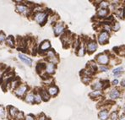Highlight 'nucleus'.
<instances>
[{
  "label": "nucleus",
  "instance_id": "1",
  "mask_svg": "<svg viewBox=\"0 0 125 120\" xmlns=\"http://www.w3.org/2000/svg\"><path fill=\"white\" fill-rule=\"evenodd\" d=\"M35 20H36L37 23H39L40 25H43L45 24V22L47 21V14L45 12H37L35 14Z\"/></svg>",
  "mask_w": 125,
  "mask_h": 120
},
{
  "label": "nucleus",
  "instance_id": "2",
  "mask_svg": "<svg viewBox=\"0 0 125 120\" xmlns=\"http://www.w3.org/2000/svg\"><path fill=\"white\" fill-rule=\"evenodd\" d=\"M96 62L98 63L99 64H101V65H102V66H106V64L109 63V60H110V58H109V56H108L106 53H101V54H99V55H97L96 56Z\"/></svg>",
  "mask_w": 125,
  "mask_h": 120
},
{
  "label": "nucleus",
  "instance_id": "3",
  "mask_svg": "<svg viewBox=\"0 0 125 120\" xmlns=\"http://www.w3.org/2000/svg\"><path fill=\"white\" fill-rule=\"evenodd\" d=\"M108 39H109V33L107 31H104L99 34L98 36V42L100 44H105L106 42H107Z\"/></svg>",
  "mask_w": 125,
  "mask_h": 120
},
{
  "label": "nucleus",
  "instance_id": "4",
  "mask_svg": "<svg viewBox=\"0 0 125 120\" xmlns=\"http://www.w3.org/2000/svg\"><path fill=\"white\" fill-rule=\"evenodd\" d=\"M27 90H28V87H27L26 86H25V85H21V86H19L15 89L14 93H15V95L17 96V97H21L25 95V92L27 91Z\"/></svg>",
  "mask_w": 125,
  "mask_h": 120
},
{
  "label": "nucleus",
  "instance_id": "5",
  "mask_svg": "<svg viewBox=\"0 0 125 120\" xmlns=\"http://www.w3.org/2000/svg\"><path fill=\"white\" fill-rule=\"evenodd\" d=\"M64 30H65V27H64L62 23H57L56 25H54V27H53L54 34H55V36H57L61 35L64 31Z\"/></svg>",
  "mask_w": 125,
  "mask_h": 120
},
{
  "label": "nucleus",
  "instance_id": "6",
  "mask_svg": "<svg viewBox=\"0 0 125 120\" xmlns=\"http://www.w3.org/2000/svg\"><path fill=\"white\" fill-rule=\"evenodd\" d=\"M51 47V44L49 41H43L41 43L39 47V51L41 53H47L49 51V48Z\"/></svg>",
  "mask_w": 125,
  "mask_h": 120
},
{
  "label": "nucleus",
  "instance_id": "7",
  "mask_svg": "<svg viewBox=\"0 0 125 120\" xmlns=\"http://www.w3.org/2000/svg\"><path fill=\"white\" fill-rule=\"evenodd\" d=\"M86 49H87L88 53H94V52L97 49V43L95 42V41H90V42L87 43Z\"/></svg>",
  "mask_w": 125,
  "mask_h": 120
},
{
  "label": "nucleus",
  "instance_id": "8",
  "mask_svg": "<svg viewBox=\"0 0 125 120\" xmlns=\"http://www.w3.org/2000/svg\"><path fill=\"white\" fill-rule=\"evenodd\" d=\"M16 10H17V11L19 13L25 14V15H27V14H29V10H30L28 9V7H26L25 5H23V4L17 5V7H16Z\"/></svg>",
  "mask_w": 125,
  "mask_h": 120
},
{
  "label": "nucleus",
  "instance_id": "9",
  "mask_svg": "<svg viewBox=\"0 0 125 120\" xmlns=\"http://www.w3.org/2000/svg\"><path fill=\"white\" fill-rule=\"evenodd\" d=\"M47 93L49 94V96H52V97H54V96H56L57 94L58 93V88L55 86H51L47 88Z\"/></svg>",
  "mask_w": 125,
  "mask_h": 120
},
{
  "label": "nucleus",
  "instance_id": "10",
  "mask_svg": "<svg viewBox=\"0 0 125 120\" xmlns=\"http://www.w3.org/2000/svg\"><path fill=\"white\" fill-rule=\"evenodd\" d=\"M45 70H46V73L48 74V75H52L55 72V65L51 63H48V64H46V68H45Z\"/></svg>",
  "mask_w": 125,
  "mask_h": 120
},
{
  "label": "nucleus",
  "instance_id": "11",
  "mask_svg": "<svg viewBox=\"0 0 125 120\" xmlns=\"http://www.w3.org/2000/svg\"><path fill=\"white\" fill-rule=\"evenodd\" d=\"M119 96H120V91L117 89H113L109 93V97L112 100H115V99L118 98Z\"/></svg>",
  "mask_w": 125,
  "mask_h": 120
},
{
  "label": "nucleus",
  "instance_id": "12",
  "mask_svg": "<svg viewBox=\"0 0 125 120\" xmlns=\"http://www.w3.org/2000/svg\"><path fill=\"white\" fill-rule=\"evenodd\" d=\"M19 58L20 59H21V61H23L25 64H28V65H31V64H32V60L30 58H28V57H26L25 54H22V53H20L19 54Z\"/></svg>",
  "mask_w": 125,
  "mask_h": 120
},
{
  "label": "nucleus",
  "instance_id": "13",
  "mask_svg": "<svg viewBox=\"0 0 125 120\" xmlns=\"http://www.w3.org/2000/svg\"><path fill=\"white\" fill-rule=\"evenodd\" d=\"M98 117L101 120H106L108 119V117H109L107 110H102L98 113Z\"/></svg>",
  "mask_w": 125,
  "mask_h": 120
},
{
  "label": "nucleus",
  "instance_id": "14",
  "mask_svg": "<svg viewBox=\"0 0 125 120\" xmlns=\"http://www.w3.org/2000/svg\"><path fill=\"white\" fill-rule=\"evenodd\" d=\"M25 100L28 103H34L35 102V94L32 93V92L28 93L26 96H25Z\"/></svg>",
  "mask_w": 125,
  "mask_h": 120
},
{
  "label": "nucleus",
  "instance_id": "15",
  "mask_svg": "<svg viewBox=\"0 0 125 120\" xmlns=\"http://www.w3.org/2000/svg\"><path fill=\"white\" fill-rule=\"evenodd\" d=\"M108 14V10L107 9H100L97 11V16L101 18H104L106 17Z\"/></svg>",
  "mask_w": 125,
  "mask_h": 120
},
{
  "label": "nucleus",
  "instance_id": "16",
  "mask_svg": "<svg viewBox=\"0 0 125 120\" xmlns=\"http://www.w3.org/2000/svg\"><path fill=\"white\" fill-rule=\"evenodd\" d=\"M92 88L95 90H101L102 89L104 88V82H102V81H98V82L95 83V84L92 86Z\"/></svg>",
  "mask_w": 125,
  "mask_h": 120
},
{
  "label": "nucleus",
  "instance_id": "17",
  "mask_svg": "<svg viewBox=\"0 0 125 120\" xmlns=\"http://www.w3.org/2000/svg\"><path fill=\"white\" fill-rule=\"evenodd\" d=\"M18 112H18L17 108H14V107H10L9 108V114H10L11 118H15Z\"/></svg>",
  "mask_w": 125,
  "mask_h": 120
},
{
  "label": "nucleus",
  "instance_id": "18",
  "mask_svg": "<svg viewBox=\"0 0 125 120\" xmlns=\"http://www.w3.org/2000/svg\"><path fill=\"white\" fill-rule=\"evenodd\" d=\"M40 95H41L42 97V100L47 101L49 100V98H50V96H49V94L47 93V90H42L41 92H40Z\"/></svg>",
  "mask_w": 125,
  "mask_h": 120
},
{
  "label": "nucleus",
  "instance_id": "19",
  "mask_svg": "<svg viewBox=\"0 0 125 120\" xmlns=\"http://www.w3.org/2000/svg\"><path fill=\"white\" fill-rule=\"evenodd\" d=\"M102 96V91L101 90H94L91 93H90V97L91 98H97V97Z\"/></svg>",
  "mask_w": 125,
  "mask_h": 120
},
{
  "label": "nucleus",
  "instance_id": "20",
  "mask_svg": "<svg viewBox=\"0 0 125 120\" xmlns=\"http://www.w3.org/2000/svg\"><path fill=\"white\" fill-rule=\"evenodd\" d=\"M6 43H7V45H9L10 47H14V37H13L12 36H9V37L6 39Z\"/></svg>",
  "mask_w": 125,
  "mask_h": 120
},
{
  "label": "nucleus",
  "instance_id": "21",
  "mask_svg": "<svg viewBox=\"0 0 125 120\" xmlns=\"http://www.w3.org/2000/svg\"><path fill=\"white\" fill-rule=\"evenodd\" d=\"M123 67H118V68H117V69H115L113 71V75H116V76H118V75H121V73L123 72Z\"/></svg>",
  "mask_w": 125,
  "mask_h": 120
},
{
  "label": "nucleus",
  "instance_id": "22",
  "mask_svg": "<svg viewBox=\"0 0 125 120\" xmlns=\"http://www.w3.org/2000/svg\"><path fill=\"white\" fill-rule=\"evenodd\" d=\"M84 53H85V51H84V48L83 46H81V47H79L78 49V52H77V54H78V56L80 57H82L84 55Z\"/></svg>",
  "mask_w": 125,
  "mask_h": 120
},
{
  "label": "nucleus",
  "instance_id": "23",
  "mask_svg": "<svg viewBox=\"0 0 125 120\" xmlns=\"http://www.w3.org/2000/svg\"><path fill=\"white\" fill-rule=\"evenodd\" d=\"M109 6V3L106 1H102L99 3V7L100 9H107V7Z\"/></svg>",
  "mask_w": 125,
  "mask_h": 120
},
{
  "label": "nucleus",
  "instance_id": "24",
  "mask_svg": "<svg viewBox=\"0 0 125 120\" xmlns=\"http://www.w3.org/2000/svg\"><path fill=\"white\" fill-rule=\"evenodd\" d=\"M20 81L18 80H14V81H12V82H10V85H11V88L12 89H14L15 90L16 88L18 87V86H20Z\"/></svg>",
  "mask_w": 125,
  "mask_h": 120
},
{
  "label": "nucleus",
  "instance_id": "25",
  "mask_svg": "<svg viewBox=\"0 0 125 120\" xmlns=\"http://www.w3.org/2000/svg\"><path fill=\"white\" fill-rule=\"evenodd\" d=\"M117 118H118V112L117 111H113L111 113V116H110V119L112 120H117Z\"/></svg>",
  "mask_w": 125,
  "mask_h": 120
},
{
  "label": "nucleus",
  "instance_id": "26",
  "mask_svg": "<svg viewBox=\"0 0 125 120\" xmlns=\"http://www.w3.org/2000/svg\"><path fill=\"white\" fill-rule=\"evenodd\" d=\"M42 101V97L40 95V93H36L35 94V102L40 103Z\"/></svg>",
  "mask_w": 125,
  "mask_h": 120
},
{
  "label": "nucleus",
  "instance_id": "27",
  "mask_svg": "<svg viewBox=\"0 0 125 120\" xmlns=\"http://www.w3.org/2000/svg\"><path fill=\"white\" fill-rule=\"evenodd\" d=\"M119 28H120V25H119L117 22H114V23H113V25H112V29H113V31H118Z\"/></svg>",
  "mask_w": 125,
  "mask_h": 120
},
{
  "label": "nucleus",
  "instance_id": "28",
  "mask_svg": "<svg viewBox=\"0 0 125 120\" xmlns=\"http://www.w3.org/2000/svg\"><path fill=\"white\" fill-rule=\"evenodd\" d=\"M5 117V110L3 106H0V118L1 119H4Z\"/></svg>",
  "mask_w": 125,
  "mask_h": 120
},
{
  "label": "nucleus",
  "instance_id": "29",
  "mask_svg": "<svg viewBox=\"0 0 125 120\" xmlns=\"http://www.w3.org/2000/svg\"><path fill=\"white\" fill-rule=\"evenodd\" d=\"M47 58H53V57L56 56V55H55L54 51H52V50H49V51L47 53Z\"/></svg>",
  "mask_w": 125,
  "mask_h": 120
},
{
  "label": "nucleus",
  "instance_id": "30",
  "mask_svg": "<svg viewBox=\"0 0 125 120\" xmlns=\"http://www.w3.org/2000/svg\"><path fill=\"white\" fill-rule=\"evenodd\" d=\"M16 119L17 120H23V119H25V118H24V114H23V112H18L17 113V115H16Z\"/></svg>",
  "mask_w": 125,
  "mask_h": 120
},
{
  "label": "nucleus",
  "instance_id": "31",
  "mask_svg": "<svg viewBox=\"0 0 125 120\" xmlns=\"http://www.w3.org/2000/svg\"><path fill=\"white\" fill-rule=\"evenodd\" d=\"M82 80H83L84 83H85V84H87V83H89L90 81L91 80V78L89 76H87V75H85V76H84L83 78H82Z\"/></svg>",
  "mask_w": 125,
  "mask_h": 120
},
{
  "label": "nucleus",
  "instance_id": "32",
  "mask_svg": "<svg viewBox=\"0 0 125 120\" xmlns=\"http://www.w3.org/2000/svg\"><path fill=\"white\" fill-rule=\"evenodd\" d=\"M107 70H108V67H106V66L101 65V67H99V71L101 72H106Z\"/></svg>",
  "mask_w": 125,
  "mask_h": 120
},
{
  "label": "nucleus",
  "instance_id": "33",
  "mask_svg": "<svg viewBox=\"0 0 125 120\" xmlns=\"http://www.w3.org/2000/svg\"><path fill=\"white\" fill-rule=\"evenodd\" d=\"M5 39H6L5 35L3 32H0V42H3V41H5Z\"/></svg>",
  "mask_w": 125,
  "mask_h": 120
},
{
  "label": "nucleus",
  "instance_id": "34",
  "mask_svg": "<svg viewBox=\"0 0 125 120\" xmlns=\"http://www.w3.org/2000/svg\"><path fill=\"white\" fill-rule=\"evenodd\" d=\"M25 120H36V119H35L34 116L30 114V115H27L26 117L25 118Z\"/></svg>",
  "mask_w": 125,
  "mask_h": 120
},
{
  "label": "nucleus",
  "instance_id": "35",
  "mask_svg": "<svg viewBox=\"0 0 125 120\" xmlns=\"http://www.w3.org/2000/svg\"><path fill=\"white\" fill-rule=\"evenodd\" d=\"M38 120H47V118H46L45 115L42 114V115L40 116V118H39V119H38Z\"/></svg>",
  "mask_w": 125,
  "mask_h": 120
},
{
  "label": "nucleus",
  "instance_id": "36",
  "mask_svg": "<svg viewBox=\"0 0 125 120\" xmlns=\"http://www.w3.org/2000/svg\"><path fill=\"white\" fill-rule=\"evenodd\" d=\"M118 84V80H114L113 81V85H114V86H116V85H117Z\"/></svg>",
  "mask_w": 125,
  "mask_h": 120
},
{
  "label": "nucleus",
  "instance_id": "37",
  "mask_svg": "<svg viewBox=\"0 0 125 120\" xmlns=\"http://www.w3.org/2000/svg\"><path fill=\"white\" fill-rule=\"evenodd\" d=\"M121 86H122L123 87H125V80H122V82H121Z\"/></svg>",
  "mask_w": 125,
  "mask_h": 120
},
{
  "label": "nucleus",
  "instance_id": "38",
  "mask_svg": "<svg viewBox=\"0 0 125 120\" xmlns=\"http://www.w3.org/2000/svg\"><path fill=\"white\" fill-rule=\"evenodd\" d=\"M119 120H125V114H124L123 116H121L120 119H119Z\"/></svg>",
  "mask_w": 125,
  "mask_h": 120
},
{
  "label": "nucleus",
  "instance_id": "39",
  "mask_svg": "<svg viewBox=\"0 0 125 120\" xmlns=\"http://www.w3.org/2000/svg\"><path fill=\"white\" fill-rule=\"evenodd\" d=\"M123 16L125 17V8L124 9V10H123Z\"/></svg>",
  "mask_w": 125,
  "mask_h": 120
},
{
  "label": "nucleus",
  "instance_id": "40",
  "mask_svg": "<svg viewBox=\"0 0 125 120\" xmlns=\"http://www.w3.org/2000/svg\"><path fill=\"white\" fill-rule=\"evenodd\" d=\"M124 112H125V107H124Z\"/></svg>",
  "mask_w": 125,
  "mask_h": 120
}]
</instances>
